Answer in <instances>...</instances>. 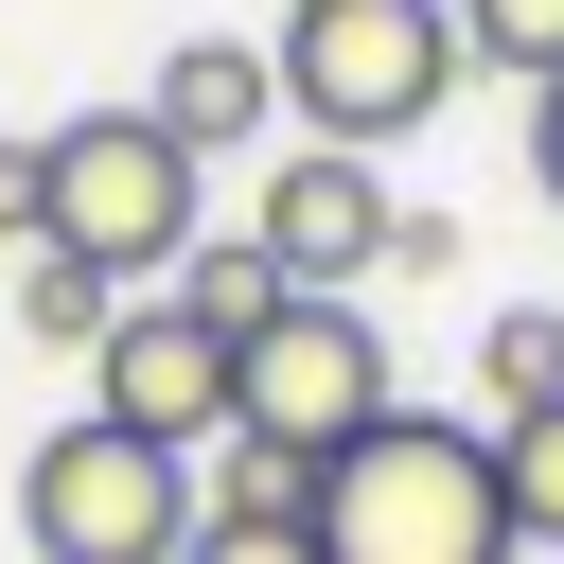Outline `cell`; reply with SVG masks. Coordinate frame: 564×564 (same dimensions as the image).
<instances>
[{"label":"cell","instance_id":"cell-7","mask_svg":"<svg viewBox=\"0 0 564 564\" xmlns=\"http://www.w3.org/2000/svg\"><path fill=\"white\" fill-rule=\"evenodd\" d=\"M388 229H405V194H388L352 141H282V159H264L247 247H264L282 282H370V264H388Z\"/></svg>","mask_w":564,"mask_h":564},{"label":"cell","instance_id":"cell-11","mask_svg":"<svg viewBox=\"0 0 564 564\" xmlns=\"http://www.w3.org/2000/svg\"><path fill=\"white\" fill-rule=\"evenodd\" d=\"M476 405H494V423H529V405H564V317H546V300H511V317L476 335Z\"/></svg>","mask_w":564,"mask_h":564},{"label":"cell","instance_id":"cell-6","mask_svg":"<svg viewBox=\"0 0 564 564\" xmlns=\"http://www.w3.org/2000/svg\"><path fill=\"white\" fill-rule=\"evenodd\" d=\"M88 405L141 423L159 458H194V441H229V335H212L176 282H141V300L106 317V352H88Z\"/></svg>","mask_w":564,"mask_h":564},{"label":"cell","instance_id":"cell-16","mask_svg":"<svg viewBox=\"0 0 564 564\" xmlns=\"http://www.w3.org/2000/svg\"><path fill=\"white\" fill-rule=\"evenodd\" d=\"M35 229H53V159H35V141H0V247H35Z\"/></svg>","mask_w":564,"mask_h":564},{"label":"cell","instance_id":"cell-17","mask_svg":"<svg viewBox=\"0 0 564 564\" xmlns=\"http://www.w3.org/2000/svg\"><path fill=\"white\" fill-rule=\"evenodd\" d=\"M529 176H546V212H564V70L529 88Z\"/></svg>","mask_w":564,"mask_h":564},{"label":"cell","instance_id":"cell-9","mask_svg":"<svg viewBox=\"0 0 564 564\" xmlns=\"http://www.w3.org/2000/svg\"><path fill=\"white\" fill-rule=\"evenodd\" d=\"M106 317H123V282H106V264H70V247H18V335H53V352H106Z\"/></svg>","mask_w":564,"mask_h":564},{"label":"cell","instance_id":"cell-10","mask_svg":"<svg viewBox=\"0 0 564 564\" xmlns=\"http://www.w3.org/2000/svg\"><path fill=\"white\" fill-rule=\"evenodd\" d=\"M194 511H264V529H317V458L300 441H264V423H229V458H212V494Z\"/></svg>","mask_w":564,"mask_h":564},{"label":"cell","instance_id":"cell-13","mask_svg":"<svg viewBox=\"0 0 564 564\" xmlns=\"http://www.w3.org/2000/svg\"><path fill=\"white\" fill-rule=\"evenodd\" d=\"M494 476H511V546H564V405L494 423Z\"/></svg>","mask_w":564,"mask_h":564},{"label":"cell","instance_id":"cell-14","mask_svg":"<svg viewBox=\"0 0 564 564\" xmlns=\"http://www.w3.org/2000/svg\"><path fill=\"white\" fill-rule=\"evenodd\" d=\"M458 53L511 70V88H546V70H564V0H458Z\"/></svg>","mask_w":564,"mask_h":564},{"label":"cell","instance_id":"cell-15","mask_svg":"<svg viewBox=\"0 0 564 564\" xmlns=\"http://www.w3.org/2000/svg\"><path fill=\"white\" fill-rule=\"evenodd\" d=\"M176 564H317V529H264V511H194Z\"/></svg>","mask_w":564,"mask_h":564},{"label":"cell","instance_id":"cell-4","mask_svg":"<svg viewBox=\"0 0 564 564\" xmlns=\"http://www.w3.org/2000/svg\"><path fill=\"white\" fill-rule=\"evenodd\" d=\"M18 529H35V564H176L194 546V458H159L141 423L88 405L18 458Z\"/></svg>","mask_w":564,"mask_h":564},{"label":"cell","instance_id":"cell-8","mask_svg":"<svg viewBox=\"0 0 564 564\" xmlns=\"http://www.w3.org/2000/svg\"><path fill=\"white\" fill-rule=\"evenodd\" d=\"M141 106H159V123H176V141L212 159V141H264V123H282V70H264L247 35H194V53H176V70L141 88Z\"/></svg>","mask_w":564,"mask_h":564},{"label":"cell","instance_id":"cell-3","mask_svg":"<svg viewBox=\"0 0 564 564\" xmlns=\"http://www.w3.org/2000/svg\"><path fill=\"white\" fill-rule=\"evenodd\" d=\"M35 159H53V229H35V247L106 264L123 300L176 282V247H194V141H176L159 106H70Z\"/></svg>","mask_w":564,"mask_h":564},{"label":"cell","instance_id":"cell-2","mask_svg":"<svg viewBox=\"0 0 564 564\" xmlns=\"http://www.w3.org/2000/svg\"><path fill=\"white\" fill-rule=\"evenodd\" d=\"M264 70H282V106H300L317 141H352V159H370V141L441 123V88H458L476 53H458V0H300Z\"/></svg>","mask_w":564,"mask_h":564},{"label":"cell","instance_id":"cell-5","mask_svg":"<svg viewBox=\"0 0 564 564\" xmlns=\"http://www.w3.org/2000/svg\"><path fill=\"white\" fill-rule=\"evenodd\" d=\"M405 388H388V335H370V300L352 282H300L247 352H229V423H264V441H300V458H335V441H370Z\"/></svg>","mask_w":564,"mask_h":564},{"label":"cell","instance_id":"cell-12","mask_svg":"<svg viewBox=\"0 0 564 564\" xmlns=\"http://www.w3.org/2000/svg\"><path fill=\"white\" fill-rule=\"evenodd\" d=\"M176 300H194V317H212V335H229V352H247V335H264V317H282V300H300V282H282V264H264V247H176Z\"/></svg>","mask_w":564,"mask_h":564},{"label":"cell","instance_id":"cell-1","mask_svg":"<svg viewBox=\"0 0 564 564\" xmlns=\"http://www.w3.org/2000/svg\"><path fill=\"white\" fill-rule=\"evenodd\" d=\"M317 564H529V546H511L494 423L388 405L370 441H335V458H317Z\"/></svg>","mask_w":564,"mask_h":564}]
</instances>
